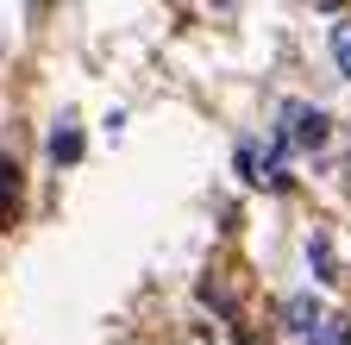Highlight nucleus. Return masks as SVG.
I'll return each mask as SVG.
<instances>
[{"instance_id": "obj_1", "label": "nucleus", "mask_w": 351, "mask_h": 345, "mask_svg": "<svg viewBox=\"0 0 351 345\" xmlns=\"http://www.w3.org/2000/svg\"><path fill=\"white\" fill-rule=\"evenodd\" d=\"M282 126H289L282 139H295V145H307V151L326 145V113H320V107H301V101H295V107H282Z\"/></svg>"}, {"instance_id": "obj_2", "label": "nucleus", "mask_w": 351, "mask_h": 345, "mask_svg": "<svg viewBox=\"0 0 351 345\" xmlns=\"http://www.w3.org/2000/svg\"><path fill=\"white\" fill-rule=\"evenodd\" d=\"M282 320H289V333H301V339H307V333L320 326V301H314V295H289Z\"/></svg>"}, {"instance_id": "obj_3", "label": "nucleus", "mask_w": 351, "mask_h": 345, "mask_svg": "<svg viewBox=\"0 0 351 345\" xmlns=\"http://www.w3.org/2000/svg\"><path fill=\"white\" fill-rule=\"evenodd\" d=\"M13 213H19V163L0 157V226H7Z\"/></svg>"}, {"instance_id": "obj_4", "label": "nucleus", "mask_w": 351, "mask_h": 345, "mask_svg": "<svg viewBox=\"0 0 351 345\" xmlns=\"http://www.w3.org/2000/svg\"><path fill=\"white\" fill-rule=\"evenodd\" d=\"M75 157H82V132H75V119H63L51 132V163H75Z\"/></svg>"}, {"instance_id": "obj_5", "label": "nucleus", "mask_w": 351, "mask_h": 345, "mask_svg": "<svg viewBox=\"0 0 351 345\" xmlns=\"http://www.w3.org/2000/svg\"><path fill=\"white\" fill-rule=\"evenodd\" d=\"M332 63H339V75H351V19L332 25Z\"/></svg>"}, {"instance_id": "obj_6", "label": "nucleus", "mask_w": 351, "mask_h": 345, "mask_svg": "<svg viewBox=\"0 0 351 345\" xmlns=\"http://www.w3.org/2000/svg\"><path fill=\"white\" fill-rule=\"evenodd\" d=\"M307 257H314V270H320V283H326V276H332V245L314 239V245H307Z\"/></svg>"}]
</instances>
